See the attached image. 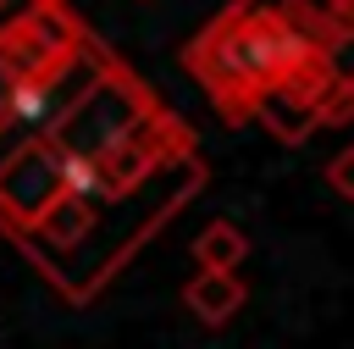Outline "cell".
<instances>
[{"label":"cell","instance_id":"6da1fadb","mask_svg":"<svg viewBox=\"0 0 354 349\" xmlns=\"http://www.w3.org/2000/svg\"><path fill=\"white\" fill-rule=\"evenodd\" d=\"M304 55H315L310 50V28H288L282 11L238 6L188 50V66L205 78L210 100L227 116H249L260 89L271 78H282L293 61H304Z\"/></svg>","mask_w":354,"mask_h":349},{"label":"cell","instance_id":"7a4b0ae2","mask_svg":"<svg viewBox=\"0 0 354 349\" xmlns=\"http://www.w3.org/2000/svg\"><path fill=\"white\" fill-rule=\"evenodd\" d=\"M155 116L149 94L138 78H122V72H105V78H88V89L72 94V105L50 122V150L55 155H72V161H100L111 144L133 138L144 122Z\"/></svg>","mask_w":354,"mask_h":349},{"label":"cell","instance_id":"3957f363","mask_svg":"<svg viewBox=\"0 0 354 349\" xmlns=\"http://www.w3.org/2000/svg\"><path fill=\"white\" fill-rule=\"evenodd\" d=\"M61 194V155L50 150V138H28L0 161V222L28 233L33 216Z\"/></svg>","mask_w":354,"mask_h":349},{"label":"cell","instance_id":"277c9868","mask_svg":"<svg viewBox=\"0 0 354 349\" xmlns=\"http://www.w3.org/2000/svg\"><path fill=\"white\" fill-rule=\"evenodd\" d=\"M332 78H337V72H332L321 55H304V61H293L282 78H271L249 111H260L266 127L293 144V138H304V133L315 127V111H321V94H326Z\"/></svg>","mask_w":354,"mask_h":349},{"label":"cell","instance_id":"5b68a950","mask_svg":"<svg viewBox=\"0 0 354 349\" xmlns=\"http://www.w3.org/2000/svg\"><path fill=\"white\" fill-rule=\"evenodd\" d=\"M183 305H188L205 327H221V321H232V316L243 310V283H238V271H205V266H199V277L183 288Z\"/></svg>","mask_w":354,"mask_h":349},{"label":"cell","instance_id":"8992f818","mask_svg":"<svg viewBox=\"0 0 354 349\" xmlns=\"http://www.w3.org/2000/svg\"><path fill=\"white\" fill-rule=\"evenodd\" d=\"M88 227H94V205H88L83 194H66V188H61V194L33 216V227H28V233H39L44 244H77Z\"/></svg>","mask_w":354,"mask_h":349},{"label":"cell","instance_id":"52a82bcc","mask_svg":"<svg viewBox=\"0 0 354 349\" xmlns=\"http://www.w3.org/2000/svg\"><path fill=\"white\" fill-rule=\"evenodd\" d=\"M243 255H249V238H243V227H232V222H210V227L194 238V260H199L205 271H232Z\"/></svg>","mask_w":354,"mask_h":349},{"label":"cell","instance_id":"ba28073f","mask_svg":"<svg viewBox=\"0 0 354 349\" xmlns=\"http://www.w3.org/2000/svg\"><path fill=\"white\" fill-rule=\"evenodd\" d=\"M348 105H354V83L348 78H332L326 83V94H321V111H315V122H348Z\"/></svg>","mask_w":354,"mask_h":349},{"label":"cell","instance_id":"9c48e42d","mask_svg":"<svg viewBox=\"0 0 354 349\" xmlns=\"http://www.w3.org/2000/svg\"><path fill=\"white\" fill-rule=\"evenodd\" d=\"M348 172H354V150H337L332 166H326V177H332V188H337L343 199H354V177H348Z\"/></svg>","mask_w":354,"mask_h":349},{"label":"cell","instance_id":"30bf717a","mask_svg":"<svg viewBox=\"0 0 354 349\" xmlns=\"http://www.w3.org/2000/svg\"><path fill=\"white\" fill-rule=\"evenodd\" d=\"M326 6H337V11H343V6H348V0H326Z\"/></svg>","mask_w":354,"mask_h":349}]
</instances>
